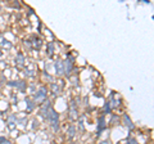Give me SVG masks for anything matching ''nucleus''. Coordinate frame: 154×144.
Here are the masks:
<instances>
[{
    "label": "nucleus",
    "mask_w": 154,
    "mask_h": 144,
    "mask_svg": "<svg viewBox=\"0 0 154 144\" xmlns=\"http://www.w3.org/2000/svg\"><path fill=\"white\" fill-rule=\"evenodd\" d=\"M48 120L50 121L51 126H53V130H54V131H58V129H59V122H58V113H56L54 109H50V112H49V116H48Z\"/></svg>",
    "instance_id": "1"
},
{
    "label": "nucleus",
    "mask_w": 154,
    "mask_h": 144,
    "mask_svg": "<svg viewBox=\"0 0 154 144\" xmlns=\"http://www.w3.org/2000/svg\"><path fill=\"white\" fill-rule=\"evenodd\" d=\"M63 67H64V73L70 75V72L72 71V67H73V58L71 55H68V59L63 63Z\"/></svg>",
    "instance_id": "2"
},
{
    "label": "nucleus",
    "mask_w": 154,
    "mask_h": 144,
    "mask_svg": "<svg viewBox=\"0 0 154 144\" xmlns=\"http://www.w3.org/2000/svg\"><path fill=\"white\" fill-rule=\"evenodd\" d=\"M46 99V88H40L39 92L35 94V100L36 102H43Z\"/></svg>",
    "instance_id": "3"
},
{
    "label": "nucleus",
    "mask_w": 154,
    "mask_h": 144,
    "mask_svg": "<svg viewBox=\"0 0 154 144\" xmlns=\"http://www.w3.org/2000/svg\"><path fill=\"white\" fill-rule=\"evenodd\" d=\"M50 109H51V107H50V102H49V100H46L45 103H44V106H43L41 111H40V114H41L43 117L48 118V116H49V112H50Z\"/></svg>",
    "instance_id": "4"
},
{
    "label": "nucleus",
    "mask_w": 154,
    "mask_h": 144,
    "mask_svg": "<svg viewBox=\"0 0 154 144\" xmlns=\"http://www.w3.org/2000/svg\"><path fill=\"white\" fill-rule=\"evenodd\" d=\"M54 67H55V72H56V75H63L64 73V67H63V62L62 61H56L55 62V64H54Z\"/></svg>",
    "instance_id": "5"
},
{
    "label": "nucleus",
    "mask_w": 154,
    "mask_h": 144,
    "mask_svg": "<svg viewBox=\"0 0 154 144\" xmlns=\"http://www.w3.org/2000/svg\"><path fill=\"white\" fill-rule=\"evenodd\" d=\"M70 118L71 120H76L77 118V111H76V102H71V111H70Z\"/></svg>",
    "instance_id": "6"
},
{
    "label": "nucleus",
    "mask_w": 154,
    "mask_h": 144,
    "mask_svg": "<svg viewBox=\"0 0 154 144\" xmlns=\"http://www.w3.org/2000/svg\"><path fill=\"white\" fill-rule=\"evenodd\" d=\"M15 64H17L18 68L23 67V64H25V57L22 54H17V57H15Z\"/></svg>",
    "instance_id": "7"
},
{
    "label": "nucleus",
    "mask_w": 154,
    "mask_h": 144,
    "mask_svg": "<svg viewBox=\"0 0 154 144\" xmlns=\"http://www.w3.org/2000/svg\"><path fill=\"white\" fill-rule=\"evenodd\" d=\"M14 127H15V116L12 114V116L8 118V129L12 131V130H14Z\"/></svg>",
    "instance_id": "8"
},
{
    "label": "nucleus",
    "mask_w": 154,
    "mask_h": 144,
    "mask_svg": "<svg viewBox=\"0 0 154 144\" xmlns=\"http://www.w3.org/2000/svg\"><path fill=\"white\" fill-rule=\"evenodd\" d=\"M105 129V118L104 116H102L99 118V125H98V137H99V134L102 133V130Z\"/></svg>",
    "instance_id": "9"
},
{
    "label": "nucleus",
    "mask_w": 154,
    "mask_h": 144,
    "mask_svg": "<svg viewBox=\"0 0 154 144\" xmlns=\"http://www.w3.org/2000/svg\"><path fill=\"white\" fill-rule=\"evenodd\" d=\"M123 121H125V125H126V126L128 127V129H130V130H132V129H133L132 121H131V120H130V117L127 116V114H125V116H123Z\"/></svg>",
    "instance_id": "10"
},
{
    "label": "nucleus",
    "mask_w": 154,
    "mask_h": 144,
    "mask_svg": "<svg viewBox=\"0 0 154 144\" xmlns=\"http://www.w3.org/2000/svg\"><path fill=\"white\" fill-rule=\"evenodd\" d=\"M0 47H1V48H7V49H10V48H12V44H10L8 40H5V39H0Z\"/></svg>",
    "instance_id": "11"
},
{
    "label": "nucleus",
    "mask_w": 154,
    "mask_h": 144,
    "mask_svg": "<svg viewBox=\"0 0 154 144\" xmlns=\"http://www.w3.org/2000/svg\"><path fill=\"white\" fill-rule=\"evenodd\" d=\"M109 104H111V108H112V107H114V108H116V107L120 106V99H116L114 95H112V100L109 102Z\"/></svg>",
    "instance_id": "12"
},
{
    "label": "nucleus",
    "mask_w": 154,
    "mask_h": 144,
    "mask_svg": "<svg viewBox=\"0 0 154 144\" xmlns=\"http://www.w3.org/2000/svg\"><path fill=\"white\" fill-rule=\"evenodd\" d=\"M75 131H76V127L75 125H71L70 127H68V131H67V135H70V138H72L75 135Z\"/></svg>",
    "instance_id": "13"
},
{
    "label": "nucleus",
    "mask_w": 154,
    "mask_h": 144,
    "mask_svg": "<svg viewBox=\"0 0 154 144\" xmlns=\"http://www.w3.org/2000/svg\"><path fill=\"white\" fill-rule=\"evenodd\" d=\"M53 52H54V44L49 43V44H48V55L51 57L53 55Z\"/></svg>",
    "instance_id": "14"
},
{
    "label": "nucleus",
    "mask_w": 154,
    "mask_h": 144,
    "mask_svg": "<svg viewBox=\"0 0 154 144\" xmlns=\"http://www.w3.org/2000/svg\"><path fill=\"white\" fill-rule=\"evenodd\" d=\"M32 45H34V47L35 48H40V47H41V40H40L39 38H34V43H32Z\"/></svg>",
    "instance_id": "15"
},
{
    "label": "nucleus",
    "mask_w": 154,
    "mask_h": 144,
    "mask_svg": "<svg viewBox=\"0 0 154 144\" xmlns=\"http://www.w3.org/2000/svg\"><path fill=\"white\" fill-rule=\"evenodd\" d=\"M51 92H53V94H54V95H56V94L59 93V86H58V84H51Z\"/></svg>",
    "instance_id": "16"
},
{
    "label": "nucleus",
    "mask_w": 154,
    "mask_h": 144,
    "mask_svg": "<svg viewBox=\"0 0 154 144\" xmlns=\"http://www.w3.org/2000/svg\"><path fill=\"white\" fill-rule=\"evenodd\" d=\"M26 103H27V109H28V111H32V109H34V103H32L30 99H26Z\"/></svg>",
    "instance_id": "17"
},
{
    "label": "nucleus",
    "mask_w": 154,
    "mask_h": 144,
    "mask_svg": "<svg viewBox=\"0 0 154 144\" xmlns=\"http://www.w3.org/2000/svg\"><path fill=\"white\" fill-rule=\"evenodd\" d=\"M84 120H85V117H80V120H78V127H80V130L82 131L84 130Z\"/></svg>",
    "instance_id": "18"
},
{
    "label": "nucleus",
    "mask_w": 154,
    "mask_h": 144,
    "mask_svg": "<svg viewBox=\"0 0 154 144\" xmlns=\"http://www.w3.org/2000/svg\"><path fill=\"white\" fill-rule=\"evenodd\" d=\"M25 75H27V76H34V68H32V67L27 68V69H26V73H25Z\"/></svg>",
    "instance_id": "19"
},
{
    "label": "nucleus",
    "mask_w": 154,
    "mask_h": 144,
    "mask_svg": "<svg viewBox=\"0 0 154 144\" xmlns=\"http://www.w3.org/2000/svg\"><path fill=\"white\" fill-rule=\"evenodd\" d=\"M0 144H10V142L9 140H7V139L5 138H0Z\"/></svg>",
    "instance_id": "20"
},
{
    "label": "nucleus",
    "mask_w": 154,
    "mask_h": 144,
    "mask_svg": "<svg viewBox=\"0 0 154 144\" xmlns=\"http://www.w3.org/2000/svg\"><path fill=\"white\" fill-rule=\"evenodd\" d=\"M104 112H111V104L107 103V104L104 106Z\"/></svg>",
    "instance_id": "21"
},
{
    "label": "nucleus",
    "mask_w": 154,
    "mask_h": 144,
    "mask_svg": "<svg viewBox=\"0 0 154 144\" xmlns=\"http://www.w3.org/2000/svg\"><path fill=\"white\" fill-rule=\"evenodd\" d=\"M127 144H137V142L135 140V139H130V140H128V143Z\"/></svg>",
    "instance_id": "22"
},
{
    "label": "nucleus",
    "mask_w": 154,
    "mask_h": 144,
    "mask_svg": "<svg viewBox=\"0 0 154 144\" xmlns=\"http://www.w3.org/2000/svg\"><path fill=\"white\" fill-rule=\"evenodd\" d=\"M99 144H109V142H108V140H104V142H102V143H99Z\"/></svg>",
    "instance_id": "23"
},
{
    "label": "nucleus",
    "mask_w": 154,
    "mask_h": 144,
    "mask_svg": "<svg viewBox=\"0 0 154 144\" xmlns=\"http://www.w3.org/2000/svg\"><path fill=\"white\" fill-rule=\"evenodd\" d=\"M0 9H1V7H0Z\"/></svg>",
    "instance_id": "24"
},
{
    "label": "nucleus",
    "mask_w": 154,
    "mask_h": 144,
    "mask_svg": "<svg viewBox=\"0 0 154 144\" xmlns=\"http://www.w3.org/2000/svg\"><path fill=\"white\" fill-rule=\"evenodd\" d=\"M71 144H73V143H71Z\"/></svg>",
    "instance_id": "25"
}]
</instances>
